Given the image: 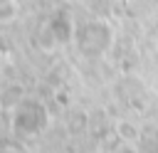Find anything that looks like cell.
Listing matches in <instances>:
<instances>
[{"label":"cell","mask_w":158,"mask_h":153,"mask_svg":"<svg viewBox=\"0 0 158 153\" xmlns=\"http://www.w3.org/2000/svg\"><path fill=\"white\" fill-rule=\"evenodd\" d=\"M118 133H121L123 138H136V136H138L136 126H133V123H126V121H121V123H118Z\"/></svg>","instance_id":"6da1fadb"}]
</instances>
